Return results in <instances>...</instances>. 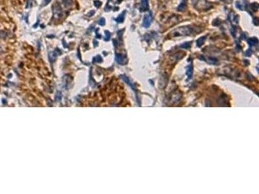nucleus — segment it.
<instances>
[{
    "mask_svg": "<svg viewBox=\"0 0 259 194\" xmlns=\"http://www.w3.org/2000/svg\"><path fill=\"white\" fill-rule=\"evenodd\" d=\"M193 32V29L189 26L180 27L174 29L169 33V36L171 38H176L181 36H189Z\"/></svg>",
    "mask_w": 259,
    "mask_h": 194,
    "instance_id": "nucleus-1",
    "label": "nucleus"
},
{
    "mask_svg": "<svg viewBox=\"0 0 259 194\" xmlns=\"http://www.w3.org/2000/svg\"><path fill=\"white\" fill-rule=\"evenodd\" d=\"M191 3L195 9L199 11H206L212 8V4L207 0H191Z\"/></svg>",
    "mask_w": 259,
    "mask_h": 194,
    "instance_id": "nucleus-2",
    "label": "nucleus"
},
{
    "mask_svg": "<svg viewBox=\"0 0 259 194\" xmlns=\"http://www.w3.org/2000/svg\"><path fill=\"white\" fill-rule=\"evenodd\" d=\"M152 22V14L151 11H149L148 13H146L143 18V26L145 28H148Z\"/></svg>",
    "mask_w": 259,
    "mask_h": 194,
    "instance_id": "nucleus-3",
    "label": "nucleus"
},
{
    "mask_svg": "<svg viewBox=\"0 0 259 194\" xmlns=\"http://www.w3.org/2000/svg\"><path fill=\"white\" fill-rule=\"evenodd\" d=\"M148 0H141V6H140V10L141 11L144 12L148 10Z\"/></svg>",
    "mask_w": 259,
    "mask_h": 194,
    "instance_id": "nucleus-4",
    "label": "nucleus"
},
{
    "mask_svg": "<svg viewBox=\"0 0 259 194\" xmlns=\"http://www.w3.org/2000/svg\"><path fill=\"white\" fill-rule=\"evenodd\" d=\"M205 40H206L205 36H203V37L199 38L196 41V46L198 47H200L204 43Z\"/></svg>",
    "mask_w": 259,
    "mask_h": 194,
    "instance_id": "nucleus-5",
    "label": "nucleus"
},
{
    "mask_svg": "<svg viewBox=\"0 0 259 194\" xmlns=\"http://www.w3.org/2000/svg\"><path fill=\"white\" fill-rule=\"evenodd\" d=\"M258 43V39L257 38H250L248 40V43L250 44V46H254L256 43Z\"/></svg>",
    "mask_w": 259,
    "mask_h": 194,
    "instance_id": "nucleus-6",
    "label": "nucleus"
},
{
    "mask_svg": "<svg viewBox=\"0 0 259 194\" xmlns=\"http://www.w3.org/2000/svg\"><path fill=\"white\" fill-rule=\"evenodd\" d=\"M124 14H125V11H124L122 14H121L117 17L115 20H116L117 22L119 23H122V22H123L124 18Z\"/></svg>",
    "mask_w": 259,
    "mask_h": 194,
    "instance_id": "nucleus-7",
    "label": "nucleus"
},
{
    "mask_svg": "<svg viewBox=\"0 0 259 194\" xmlns=\"http://www.w3.org/2000/svg\"><path fill=\"white\" fill-rule=\"evenodd\" d=\"M191 73H192L191 67V65H188V66H187V72H186V75L188 76V77H189V78H190V77H191Z\"/></svg>",
    "mask_w": 259,
    "mask_h": 194,
    "instance_id": "nucleus-8",
    "label": "nucleus"
},
{
    "mask_svg": "<svg viewBox=\"0 0 259 194\" xmlns=\"http://www.w3.org/2000/svg\"><path fill=\"white\" fill-rule=\"evenodd\" d=\"M116 60L118 62V63L121 64L122 61H123V58L121 56V55H117L116 56Z\"/></svg>",
    "mask_w": 259,
    "mask_h": 194,
    "instance_id": "nucleus-9",
    "label": "nucleus"
},
{
    "mask_svg": "<svg viewBox=\"0 0 259 194\" xmlns=\"http://www.w3.org/2000/svg\"><path fill=\"white\" fill-rule=\"evenodd\" d=\"M105 34H106V38H105L104 40H109L110 38V36H111L110 33L109 32V31L106 30L105 31Z\"/></svg>",
    "mask_w": 259,
    "mask_h": 194,
    "instance_id": "nucleus-10",
    "label": "nucleus"
},
{
    "mask_svg": "<svg viewBox=\"0 0 259 194\" xmlns=\"http://www.w3.org/2000/svg\"><path fill=\"white\" fill-rule=\"evenodd\" d=\"M98 23L100 25H105V20H104V18H100L99 21H98Z\"/></svg>",
    "mask_w": 259,
    "mask_h": 194,
    "instance_id": "nucleus-11",
    "label": "nucleus"
},
{
    "mask_svg": "<svg viewBox=\"0 0 259 194\" xmlns=\"http://www.w3.org/2000/svg\"><path fill=\"white\" fill-rule=\"evenodd\" d=\"M251 7H252V9L255 10V11H257V10H258V5L257 3H255V4L253 3V4L251 5Z\"/></svg>",
    "mask_w": 259,
    "mask_h": 194,
    "instance_id": "nucleus-12",
    "label": "nucleus"
},
{
    "mask_svg": "<svg viewBox=\"0 0 259 194\" xmlns=\"http://www.w3.org/2000/svg\"><path fill=\"white\" fill-rule=\"evenodd\" d=\"M94 4H95V7H99L101 4H102V3H101V1H99V0H97V1H94Z\"/></svg>",
    "mask_w": 259,
    "mask_h": 194,
    "instance_id": "nucleus-13",
    "label": "nucleus"
},
{
    "mask_svg": "<svg viewBox=\"0 0 259 194\" xmlns=\"http://www.w3.org/2000/svg\"><path fill=\"white\" fill-rule=\"evenodd\" d=\"M190 46H191V44H190V43H183V45H182L181 46V47H183V48H189L190 47Z\"/></svg>",
    "mask_w": 259,
    "mask_h": 194,
    "instance_id": "nucleus-14",
    "label": "nucleus"
},
{
    "mask_svg": "<svg viewBox=\"0 0 259 194\" xmlns=\"http://www.w3.org/2000/svg\"><path fill=\"white\" fill-rule=\"evenodd\" d=\"M50 1H51V0H43V3H42V5H43L44 6L47 5V4H49V3H50Z\"/></svg>",
    "mask_w": 259,
    "mask_h": 194,
    "instance_id": "nucleus-15",
    "label": "nucleus"
},
{
    "mask_svg": "<svg viewBox=\"0 0 259 194\" xmlns=\"http://www.w3.org/2000/svg\"><path fill=\"white\" fill-rule=\"evenodd\" d=\"M94 14H95V11H93V10H92V11L91 12H89L88 14H87V16H92Z\"/></svg>",
    "mask_w": 259,
    "mask_h": 194,
    "instance_id": "nucleus-16",
    "label": "nucleus"
}]
</instances>
